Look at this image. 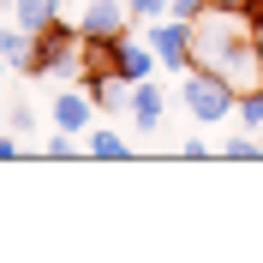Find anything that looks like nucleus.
Instances as JSON below:
<instances>
[{
	"mask_svg": "<svg viewBox=\"0 0 263 263\" xmlns=\"http://www.w3.org/2000/svg\"><path fill=\"white\" fill-rule=\"evenodd\" d=\"M180 108L197 126H221L239 114V84L215 66H192V72H180Z\"/></svg>",
	"mask_w": 263,
	"mask_h": 263,
	"instance_id": "1",
	"label": "nucleus"
},
{
	"mask_svg": "<svg viewBox=\"0 0 263 263\" xmlns=\"http://www.w3.org/2000/svg\"><path fill=\"white\" fill-rule=\"evenodd\" d=\"M149 48L162 54V72H192V24H185V18H156V24H149Z\"/></svg>",
	"mask_w": 263,
	"mask_h": 263,
	"instance_id": "2",
	"label": "nucleus"
},
{
	"mask_svg": "<svg viewBox=\"0 0 263 263\" xmlns=\"http://www.w3.org/2000/svg\"><path fill=\"white\" fill-rule=\"evenodd\" d=\"M48 126H54V132H72V138H84V132L96 126V96H90L84 84L54 90V102H48Z\"/></svg>",
	"mask_w": 263,
	"mask_h": 263,
	"instance_id": "3",
	"label": "nucleus"
},
{
	"mask_svg": "<svg viewBox=\"0 0 263 263\" xmlns=\"http://www.w3.org/2000/svg\"><path fill=\"white\" fill-rule=\"evenodd\" d=\"M156 66H162V54L149 48V36H138V30L114 36V78L144 84V78H156Z\"/></svg>",
	"mask_w": 263,
	"mask_h": 263,
	"instance_id": "4",
	"label": "nucleus"
},
{
	"mask_svg": "<svg viewBox=\"0 0 263 263\" xmlns=\"http://www.w3.org/2000/svg\"><path fill=\"white\" fill-rule=\"evenodd\" d=\"M78 30H84V42H108V36L138 30V24H132V6H126V0H90L84 18H78Z\"/></svg>",
	"mask_w": 263,
	"mask_h": 263,
	"instance_id": "5",
	"label": "nucleus"
},
{
	"mask_svg": "<svg viewBox=\"0 0 263 263\" xmlns=\"http://www.w3.org/2000/svg\"><path fill=\"white\" fill-rule=\"evenodd\" d=\"M162 114H167V96H162V90H156V78H144V84H138V90H132V126H138V132H144V138H156V126H162Z\"/></svg>",
	"mask_w": 263,
	"mask_h": 263,
	"instance_id": "6",
	"label": "nucleus"
},
{
	"mask_svg": "<svg viewBox=\"0 0 263 263\" xmlns=\"http://www.w3.org/2000/svg\"><path fill=\"white\" fill-rule=\"evenodd\" d=\"M84 149H90L96 162H120V156H132V144L120 138L114 126H90V132H84Z\"/></svg>",
	"mask_w": 263,
	"mask_h": 263,
	"instance_id": "7",
	"label": "nucleus"
},
{
	"mask_svg": "<svg viewBox=\"0 0 263 263\" xmlns=\"http://www.w3.org/2000/svg\"><path fill=\"white\" fill-rule=\"evenodd\" d=\"M12 18L24 24V30H42V24L60 18V0H12Z\"/></svg>",
	"mask_w": 263,
	"mask_h": 263,
	"instance_id": "8",
	"label": "nucleus"
},
{
	"mask_svg": "<svg viewBox=\"0 0 263 263\" xmlns=\"http://www.w3.org/2000/svg\"><path fill=\"white\" fill-rule=\"evenodd\" d=\"M6 132H18V138H30V132H36V108H30L24 96L6 102Z\"/></svg>",
	"mask_w": 263,
	"mask_h": 263,
	"instance_id": "9",
	"label": "nucleus"
},
{
	"mask_svg": "<svg viewBox=\"0 0 263 263\" xmlns=\"http://www.w3.org/2000/svg\"><path fill=\"white\" fill-rule=\"evenodd\" d=\"M126 6H132V24H156L174 12V0H126Z\"/></svg>",
	"mask_w": 263,
	"mask_h": 263,
	"instance_id": "10",
	"label": "nucleus"
},
{
	"mask_svg": "<svg viewBox=\"0 0 263 263\" xmlns=\"http://www.w3.org/2000/svg\"><path fill=\"white\" fill-rule=\"evenodd\" d=\"M221 156H228V162H251V156H263V144H257V138H228Z\"/></svg>",
	"mask_w": 263,
	"mask_h": 263,
	"instance_id": "11",
	"label": "nucleus"
},
{
	"mask_svg": "<svg viewBox=\"0 0 263 263\" xmlns=\"http://www.w3.org/2000/svg\"><path fill=\"white\" fill-rule=\"evenodd\" d=\"M174 18L197 24V18H210V0H174Z\"/></svg>",
	"mask_w": 263,
	"mask_h": 263,
	"instance_id": "12",
	"label": "nucleus"
},
{
	"mask_svg": "<svg viewBox=\"0 0 263 263\" xmlns=\"http://www.w3.org/2000/svg\"><path fill=\"white\" fill-rule=\"evenodd\" d=\"M210 12H233V18H246V12H251V0H210Z\"/></svg>",
	"mask_w": 263,
	"mask_h": 263,
	"instance_id": "13",
	"label": "nucleus"
},
{
	"mask_svg": "<svg viewBox=\"0 0 263 263\" xmlns=\"http://www.w3.org/2000/svg\"><path fill=\"white\" fill-rule=\"evenodd\" d=\"M6 72H12V60H6V54H0V78H6Z\"/></svg>",
	"mask_w": 263,
	"mask_h": 263,
	"instance_id": "14",
	"label": "nucleus"
},
{
	"mask_svg": "<svg viewBox=\"0 0 263 263\" xmlns=\"http://www.w3.org/2000/svg\"><path fill=\"white\" fill-rule=\"evenodd\" d=\"M0 132H6V114H0Z\"/></svg>",
	"mask_w": 263,
	"mask_h": 263,
	"instance_id": "15",
	"label": "nucleus"
}]
</instances>
